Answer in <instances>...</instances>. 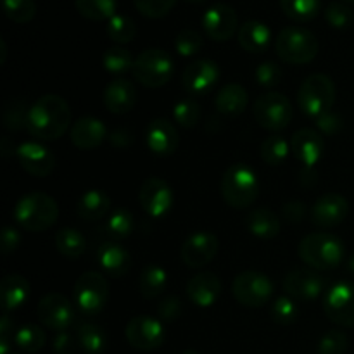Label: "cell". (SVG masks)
Segmentation results:
<instances>
[{
    "label": "cell",
    "instance_id": "obj_58",
    "mask_svg": "<svg viewBox=\"0 0 354 354\" xmlns=\"http://www.w3.org/2000/svg\"><path fill=\"white\" fill-rule=\"evenodd\" d=\"M0 48H2V57H0V62H6V55H7V48H6V41L0 40Z\"/></svg>",
    "mask_w": 354,
    "mask_h": 354
},
{
    "label": "cell",
    "instance_id": "obj_63",
    "mask_svg": "<svg viewBox=\"0 0 354 354\" xmlns=\"http://www.w3.org/2000/svg\"><path fill=\"white\" fill-rule=\"evenodd\" d=\"M10 354H21V353H10Z\"/></svg>",
    "mask_w": 354,
    "mask_h": 354
},
{
    "label": "cell",
    "instance_id": "obj_33",
    "mask_svg": "<svg viewBox=\"0 0 354 354\" xmlns=\"http://www.w3.org/2000/svg\"><path fill=\"white\" fill-rule=\"evenodd\" d=\"M76 341L86 354H104L107 349V334L102 327L95 324L78 325L76 328Z\"/></svg>",
    "mask_w": 354,
    "mask_h": 354
},
{
    "label": "cell",
    "instance_id": "obj_37",
    "mask_svg": "<svg viewBox=\"0 0 354 354\" xmlns=\"http://www.w3.org/2000/svg\"><path fill=\"white\" fill-rule=\"evenodd\" d=\"M75 6L83 17L90 21H109L116 16V0H75Z\"/></svg>",
    "mask_w": 354,
    "mask_h": 354
},
{
    "label": "cell",
    "instance_id": "obj_34",
    "mask_svg": "<svg viewBox=\"0 0 354 354\" xmlns=\"http://www.w3.org/2000/svg\"><path fill=\"white\" fill-rule=\"evenodd\" d=\"M55 249L61 252L64 258L78 259L85 252L86 241L83 234L76 228H62L55 234Z\"/></svg>",
    "mask_w": 354,
    "mask_h": 354
},
{
    "label": "cell",
    "instance_id": "obj_52",
    "mask_svg": "<svg viewBox=\"0 0 354 354\" xmlns=\"http://www.w3.org/2000/svg\"><path fill=\"white\" fill-rule=\"evenodd\" d=\"M14 322L10 320L9 313H3L0 320V354H10V344H14Z\"/></svg>",
    "mask_w": 354,
    "mask_h": 354
},
{
    "label": "cell",
    "instance_id": "obj_8",
    "mask_svg": "<svg viewBox=\"0 0 354 354\" xmlns=\"http://www.w3.org/2000/svg\"><path fill=\"white\" fill-rule=\"evenodd\" d=\"M73 297L78 311L85 317H95L109 299V286L100 272H85L78 277L73 289Z\"/></svg>",
    "mask_w": 354,
    "mask_h": 354
},
{
    "label": "cell",
    "instance_id": "obj_39",
    "mask_svg": "<svg viewBox=\"0 0 354 354\" xmlns=\"http://www.w3.org/2000/svg\"><path fill=\"white\" fill-rule=\"evenodd\" d=\"M133 64L135 59L128 48L116 45V47H111L104 52L102 66L111 75H124V73L133 69Z\"/></svg>",
    "mask_w": 354,
    "mask_h": 354
},
{
    "label": "cell",
    "instance_id": "obj_35",
    "mask_svg": "<svg viewBox=\"0 0 354 354\" xmlns=\"http://www.w3.org/2000/svg\"><path fill=\"white\" fill-rule=\"evenodd\" d=\"M47 342V335L41 330V327L33 324L23 325L16 330V335H14V346L19 348L23 353L35 354L40 351L41 348Z\"/></svg>",
    "mask_w": 354,
    "mask_h": 354
},
{
    "label": "cell",
    "instance_id": "obj_13",
    "mask_svg": "<svg viewBox=\"0 0 354 354\" xmlns=\"http://www.w3.org/2000/svg\"><path fill=\"white\" fill-rule=\"evenodd\" d=\"M220 241L211 232H196L183 241L180 248V258L189 268H203L209 265L218 254Z\"/></svg>",
    "mask_w": 354,
    "mask_h": 354
},
{
    "label": "cell",
    "instance_id": "obj_17",
    "mask_svg": "<svg viewBox=\"0 0 354 354\" xmlns=\"http://www.w3.org/2000/svg\"><path fill=\"white\" fill-rule=\"evenodd\" d=\"M16 156L21 168L31 176L45 178V176L52 175V171L55 169L54 152H52L47 145L41 144V142H23V144L16 149Z\"/></svg>",
    "mask_w": 354,
    "mask_h": 354
},
{
    "label": "cell",
    "instance_id": "obj_6",
    "mask_svg": "<svg viewBox=\"0 0 354 354\" xmlns=\"http://www.w3.org/2000/svg\"><path fill=\"white\" fill-rule=\"evenodd\" d=\"M297 102L301 111L310 118H318L328 113L335 102V85L330 76L313 73L299 86Z\"/></svg>",
    "mask_w": 354,
    "mask_h": 354
},
{
    "label": "cell",
    "instance_id": "obj_49",
    "mask_svg": "<svg viewBox=\"0 0 354 354\" xmlns=\"http://www.w3.org/2000/svg\"><path fill=\"white\" fill-rule=\"evenodd\" d=\"M256 82H258V85L265 86V88H273V86L282 82V69L272 61L261 62L256 68Z\"/></svg>",
    "mask_w": 354,
    "mask_h": 354
},
{
    "label": "cell",
    "instance_id": "obj_29",
    "mask_svg": "<svg viewBox=\"0 0 354 354\" xmlns=\"http://www.w3.org/2000/svg\"><path fill=\"white\" fill-rule=\"evenodd\" d=\"M249 97L244 86L241 83H227L221 86L218 92L214 106H216L218 113L225 114V116H241L245 109H248Z\"/></svg>",
    "mask_w": 354,
    "mask_h": 354
},
{
    "label": "cell",
    "instance_id": "obj_57",
    "mask_svg": "<svg viewBox=\"0 0 354 354\" xmlns=\"http://www.w3.org/2000/svg\"><path fill=\"white\" fill-rule=\"evenodd\" d=\"M111 142H113L116 147H127V145H130L131 142V137L130 133H128L127 130H123V128H120V130H114L113 133H111Z\"/></svg>",
    "mask_w": 354,
    "mask_h": 354
},
{
    "label": "cell",
    "instance_id": "obj_46",
    "mask_svg": "<svg viewBox=\"0 0 354 354\" xmlns=\"http://www.w3.org/2000/svg\"><path fill=\"white\" fill-rule=\"evenodd\" d=\"M349 339L342 330H328L318 341V354H344L348 351Z\"/></svg>",
    "mask_w": 354,
    "mask_h": 354
},
{
    "label": "cell",
    "instance_id": "obj_24",
    "mask_svg": "<svg viewBox=\"0 0 354 354\" xmlns=\"http://www.w3.org/2000/svg\"><path fill=\"white\" fill-rule=\"evenodd\" d=\"M137 88L127 78L113 80L104 90V106L109 113L118 114V116L130 113L135 104H137Z\"/></svg>",
    "mask_w": 354,
    "mask_h": 354
},
{
    "label": "cell",
    "instance_id": "obj_19",
    "mask_svg": "<svg viewBox=\"0 0 354 354\" xmlns=\"http://www.w3.org/2000/svg\"><path fill=\"white\" fill-rule=\"evenodd\" d=\"M287 296L296 301H315L325 289V282L317 270L297 268L287 273L282 282Z\"/></svg>",
    "mask_w": 354,
    "mask_h": 354
},
{
    "label": "cell",
    "instance_id": "obj_9",
    "mask_svg": "<svg viewBox=\"0 0 354 354\" xmlns=\"http://www.w3.org/2000/svg\"><path fill=\"white\" fill-rule=\"evenodd\" d=\"M252 114L259 127L268 131H282L292 120V104L283 93L268 92L256 99Z\"/></svg>",
    "mask_w": 354,
    "mask_h": 354
},
{
    "label": "cell",
    "instance_id": "obj_56",
    "mask_svg": "<svg viewBox=\"0 0 354 354\" xmlns=\"http://www.w3.org/2000/svg\"><path fill=\"white\" fill-rule=\"evenodd\" d=\"M304 214H306V207L299 201H290L283 206V216H286V220L294 221V223L303 220Z\"/></svg>",
    "mask_w": 354,
    "mask_h": 354
},
{
    "label": "cell",
    "instance_id": "obj_27",
    "mask_svg": "<svg viewBox=\"0 0 354 354\" xmlns=\"http://www.w3.org/2000/svg\"><path fill=\"white\" fill-rule=\"evenodd\" d=\"M30 297V282L19 273L6 275L0 282V304L3 313L17 310Z\"/></svg>",
    "mask_w": 354,
    "mask_h": 354
},
{
    "label": "cell",
    "instance_id": "obj_31",
    "mask_svg": "<svg viewBox=\"0 0 354 354\" xmlns=\"http://www.w3.org/2000/svg\"><path fill=\"white\" fill-rule=\"evenodd\" d=\"M245 227L254 237L268 241L280 234V220L273 211L266 207H256L245 218Z\"/></svg>",
    "mask_w": 354,
    "mask_h": 354
},
{
    "label": "cell",
    "instance_id": "obj_1",
    "mask_svg": "<svg viewBox=\"0 0 354 354\" xmlns=\"http://www.w3.org/2000/svg\"><path fill=\"white\" fill-rule=\"evenodd\" d=\"M69 123H71L69 104L55 93L41 95L28 109L26 130L37 140H57L68 131Z\"/></svg>",
    "mask_w": 354,
    "mask_h": 354
},
{
    "label": "cell",
    "instance_id": "obj_40",
    "mask_svg": "<svg viewBox=\"0 0 354 354\" xmlns=\"http://www.w3.org/2000/svg\"><path fill=\"white\" fill-rule=\"evenodd\" d=\"M106 230L107 234H109L113 239H116V241L128 239L135 230L133 214H131L128 209H123V207L114 209L113 213H111V216L107 218Z\"/></svg>",
    "mask_w": 354,
    "mask_h": 354
},
{
    "label": "cell",
    "instance_id": "obj_32",
    "mask_svg": "<svg viewBox=\"0 0 354 354\" xmlns=\"http://www.w3.org/2000/svg\"><path fill=\"white\" fill-rule=\"evenodd\" d=\"M168 283V273L159 265H147L138 279V290L145 299H156L161 296Z\"/></svg>",
    "mask_w": 354,
    "mask_h": 354
},
{
    "label": "cell",
    "instance_id": "obj_44",
    "mask_svg": "<svg viewBox=\"0 0 354 354\" xmlns=\"http://www.w3.org/2000/svg\"><path fill=\"white\" fill-rule=\"evenodd\" d=\"M173 118L175 123L182 128H194L201 120V106L194 99H182L173 107Z\"/></svg>",
    "mask_w": 354,
    "mask_h": 354
},
{
    "label": "cell",
    "instance_id": "obj_14",
    "mask_svg": "<svg viewBox=\"0 0 354 354\" xmlns=\"http://www.w3.org/2000/svg\"><path fill=\"white\" fill-rule=\"evenodd\" d=\"M37 315L41 324L54 332L68 330L75 320V306L66 296L50 292L40 299L37 306Z\"/></svg>",
    "mask_w": 354,
    "mask_h": 354
},
{
    "label": "cell",
    "instance_id": "obj_18",
    "mask_svg": "<svg viewBox=\"0 0 354 354\" xmlns=\"http://www.w3.org/2000/svg\"><path fill=\"white\" fill-rule=\"evenodd\" d=\"M239 19L234 7L228 3H214L204 12L203 28L214 41H227L239 33Z\"/></svg>",
    "mask_w": 354,
    "mask_h": 354
},
{
    "label": "cell",
    "instance_id": "obj_45",
    "mask_svg": "<svg viewBox=\"0 0 354 354\" xmlns=\"http://www.w3.org/2000/svg\"><path fill=\"white\" fill-rule=\"evenodd\" d=\"M325 19H327L328 26L335 28V30H348L354 23V12L346 3L332 2L325 9Z\"/></svg>",
    "mask_w": 354,
    "mask_h": 354
},
{
    "label": "cell",
    "instance_id": "obj_15",
    "mask_svg": "<svg viewBox=\"0 0 354 354\" xmlns=\"http://www.w3.org/2000/svg\"><path fill=\"white\" fill-rule=\"evenodd\" d=\"M220 66L211 59H196L182 73V86L189 95H206L220 80Z\"/></svg>",
    "mask_w": 354,
    "mask_h": 354
},
{
    "label": "cell",
    "instance_id": "obj_38",
    "mask_svg": "<svg viewBox=\"0 0 354 354\" xmlns=\"http://www.w3.org/2000/svg\"><path fill=\"white\" fill-rule=\"evenodd\" d=\"M320 0H280L283 14L297 23L313 21L320 12Z\"/></svg>",
    "mask_w": 354,
    "mask_h": 354
},
{
    "label": "cell",
    "instance_id": "obj_41",
    "mask_svg": "<svg viewBox=\"0 0 354 354\" xmlns=\"http://www.w3.org/2000/svg\"><path fill=\"white\" fill-rule=\"evenodd\" d=\"M106 31L107 37L116 44H128L137 35V24L133 23L131 17L124 16V14H116L107 21Z\"/></svg>",
    "mask_w": 354,
    "mask_h": 354
},
{
    "label": "cell",
    "instance_id": "obj_22",
    "mask_svg": "<svg viewBox=\"0 0 354 354\" xmlns=\"http://www.w3.org/2000/svg\"><path fill=\"white\" fill-rule=\"evenodd\" d=\"M324 138L317 130L301 128L290 138V152L306 168L317 165L324 154Z\"/></svg>",
    "mask_w": 354,
    "mask_h": 354
},
{
    "label": "cell",
    "instance_id": "obj_12",
    "mask_svg": "<svg viewBox=\"0 0 354 354\" xmlns=\"http://www.w3.org/2000/svg\"><path fill=\"white\" fill-rule=\"evenodd\" d=\"M324 311L339 327L354 328V283H334L324 296Z\"/></svg>",
    "mask_w": 354,
    "mask_h": 354
},
{
    "label": "cell",
    "instance_id": "obj_43",
    "mask_svg": "<svg viewBox=\"0 0 354 354\" xmlns=\"http://www.w3.org/2000/svg\"><path fill=\"white\" fill-rule=\"evenodd\" d=\"M270 313H272L273 322L279 325H290L299 317V304L290 296H280L272 303Z\"/></svg>",
    "mask_w": 354,
    "mask_h": 354
},
{
    "label": "cell",
    "instance_id": "obj_54",
    "mask_svg": "<svg viewBox=\"0 0 354 354\" xmlns=\"http://www.w3.org/2000/svg\"><path fill=\"white\" fill-rule=\"evenodd\" d=\"M76 344L78 341H75V337L68 330L55 332V335L52 337V351L55 354H73Z\"/></svg>",
    "mask_w": 354,
    "mask_h": 354
},
{
    "label": "cell",
    "instance_id": "obj_21",
    "mask_svg": "<svg viewBox=\"0 0 354 354\" xmlns=\"http://www.w3.org/2000/svg\"><path fill=\"white\" fill-rule=\"evenodd\" d=\"M223 283L214 273H197L187 282L185 292L190 303L199 308H211L218 303Z\"/></svg>",
    "mask_w": 354,
    "mask_h": 354
},
{
    "label": "cell",
    "instance_id": "obj_16",
    "mask_svg": "<svg viewBox=\"0 0 354 354\" xmlns=\"http://www.w3.org/2000/svg\"><path fill=\"white\" fill-rule=\"evenodd\" d=\"M138 203L147 216L159 220V218L166 216L173 206L171 187L165 180L151 176L142 183L140 192H138Z\"/></svg>",
    "mask_w": 354,
    "mask_h": 354
},
{
    "label": "cell",
    "instance_id": "obj_20",
    "mask_svg": "<svg viewBox=\"0 0 354 354\" xmlns=\"http://www.w3.org/2000/svg\"><path fill=\"white\" fill-rule=\"evenodd\" d=\"M349 203L344 196L335 192L324 194L320 199L315 203L311 209V218L313 223L322 228H332L341 225L348 218Z\"/></svg>",
    "mask_w": 354,
    "mask_h": 354
},
{
    "label": "cell",
    "instance_id": "obj_59",
    "mask_svg": "<svg viewBox=\"0 0 354 354\" xmlns=\"http://www.w3.org/2000/svg\"><path fill=\"white\" fill-rule=\"evenodd\" d=\"M348 270L354 275V254L351 256V258H349V261H348Z\"/></svg>",
    "mask_w": 354,
    "mask_h": 354
},
{
    "label": "cell",
    "instance_id": "obj_5",
    "mask_svg": "<svg viewBox=\"0 0 354 354\" xmlns=\"http://www.w3.org/2000/svg\"><path fill=\"white\" fill-rule=\"evenodd\" d=\"M277 55L289 64H308L320 50L318 38L310 30L299 26L283 28L275 40Z\"/></svg>",
    "mask_w": 354,
    "mask_h": 354
},
{
    "label": "cell",
    "instance_id": "obj_53",
    "mask_svg": "<svg viewBox=\"0 0 354 354\" xmlns=\"http://www.w3.org/2000/svg\"><path fill=\"white\" fill-rule=\"evenodd\" d=\"M315 121H317L318 130H320L324 135H335L342 128L341 116L335 113H332V111H328V113H324L322 116L315 118Z\"/></svg>",
    "mask_w": 354,
    "mask_h": 354
},
{
    "label": "cell",
    "instance_id": "obj_11",
    "mask_svg": "<svg viewBox=\"0 0 354 354\" xmlns=\"http://www.w3.org/2000/svg\"><path fill=\"white\" fill-rule=\"evenodd\" d=\"M128 344L137 351L151 353L162 346L166 339L165 325L159 318L149 317V315H138L128 322L124 328Z\"/></svg>",
    "mask_w": 354,
    "mask_h": 354
},
{
    "label": "cell",
    "instance_id": "obj_51",
    "mask_svg": "<svg viewBox=\"0 0 354 354\" xmlns=\"http://www.w3.org/2000/svg\"><path fill=\"white\" fill-rule=\"evenodd\" d=\"M156 313L161 322H175L182 315V301L176 296H166L159 301Z\"/></svg>",
    "mask_w": 354,
    "mask_h": 354
},
{
    "label": "cell",
    "instance_id": "obj_2",
    "mask_svg": "<svg viewBox=\"0 0 354 354\" xmlns=\"http://www.w3.org/2000/svg\"><path fill=\"white\" fill-rule=\"evenodd\" d=\"M297 252L311 270L327 272V270L337 268L344 261L346 245L335 235L327 234V232H315L299 242Z\"/></svg>",
    "mask_w": 354,
    "mask_h": 354
},
{
    "label": "cell",
    "instance_id": "obj_3",
    "mask_svg": "<svg viewBox=\"0 0 354 354\" xmlns=\"http://www.w3.org/2000/svg\"><path fill=\"white\" fill-rule=\"evenodd\" d=\"M14 221L28 232L48 230L59 218L54 197L45 192H31L21 197L14 206Z\"/></svg>",
    "mask_w": 354,
    "mask_h": 354
},
{
    "label": "cell",
    "instance_id": "obj_62",
    "mask_svg": "<svg viewBox=\"0 0 354 354\" xmlns=\"http://www.w3.org/2000/svg\"><path fill=\"white\" fill-rule=\"evenodd\" d=\"M344 2H349V3H354V0H344Z\"/></svg>",
    "mask_w": 354,
    "mask_h": 354
},
{
    "label": "cell",
    "instance_id": "obj_25",
    "mask_svg": "<svg viewBox=\"0 0 354 354\" xmlns=\"http://www.w3.org/2000/svg\"><path fill=\"white\" fill-rule=\"evenodd\" d=\"M107 137L106 124L92 116H83L71 124L69 138L82 151L97 149Z\"/></svg>",
    "mask_w": 354,
    "mask_h": 354
},
{
    "label": "cell",
    "instance_id": "obj_61",
    "mask_svg": "<svg viewBox=\"0 0 354 354\" xmlns=\"http://www.w3.org/2000/svg\"><path fill=\"white\" fill-rule=\"evenodd\" d=\"M182 354H199L197 351H194V349H185Z\"/></svg>",
    "mask_w": 354,
    "mask_h": 354
},
{
    "label": "cell",
    "instance_id": "obj_4",
    "mask_svg": "<svg viewBox=\"0 0 354 354\" xmlns=\"http://www.w3.org/2000/svg\"><path fill=\"white\" fill-rule=\"evenodd\" d=\"M221 197L234 209L252 206L259 196V180L251 166L244 162L232 165L220 183Z\"/></svg>",
    "mask_w": 354,
    "mask_h": 354
},
{
    "label": "cell",
    "instance_id": "obj_30",
    "mask_svg": "<svg viewBox=\"0 0 354 354\" xmlns=\"http://www.w3.org/2000/svg\"><path fill=\"white\" fill-rule=\"evenodd\" d=\"M111 209V197L104 190L90 189L80 197L76 213L85 221L102 220Z\"/></svg>",
    "mask_w": 354,
    "mask_h": 354
},
{
    "label": "cell",
    "instance_id": "obj_50",
    "mask_svg": "<svg viewBox=\"0 0 354 354\" xmlns=\"http://www.w3.org/2000/svg\"><path fill=\"white\" fill-rule=\"evenodd\" d=\"M26 116L28 109L24 106L23 100H12L10 106L6 107V114H3V124L9 130H19V128H26Z\"/></svg>",
    "mask_w": 354,
    "mask_h": 354
},
{
    "label": "cell",
    "instance_id": "obj_60",
    "mask_svg": "<svg viewBox=\"0 0 354 354\" xmlns=\"http://www.w3.org/2000/svg\"><path fill=\"white\" fill-rule=\"evenodd\" d=\"M185 2H189V3H203V2H206V0H185Z\"/></svg>",
    "mask_w": 354,
    "mask_h": 354
},
{
    "label": "cell",
    "instance_id": "obj_55",
    "mask_svg": "<svg viewBox=\"0 0 354 354\" xmlns=\"http://www.w3.org/2000/svg\"><path fill=\"white\" fill-rule=\"evenodd\" d=\"M2 252L3 254H12V252L17 251L21 244V235L19 232L14 227H6L2 232Z\"/></svg>",
    "mask_w": 354,
    "mask_h": 354
},
{
    "label": "cell",
    "instance_id": "obj_48",
    "mask_svg": "<svg viewBox=\"0 0 354 354\" xmlns=\"http://www.w3.org/2000/svg\"><path fill=\"white\" fill-rule=\"evenodd\" d=\"M133 3L142 16L159 19V17H165L175 7L176 0H133Z\"/></svg>",
    "mask_w": 354,
    "mask_h": 354
},
{
    "label": "cell",
    "instance_id": "obj_36",
    "mask_svg": "<svg viewBox=\"0 0 354 354\" xmlns=\"http://www.w3.org/2000/svg\"><path fill=\"white\" fill-rule=\"evenodd\" d=\"M290 154V142L282 135H270L261 144V159L268 166H280Z\"/></svg>",
    "mask_w": 354,
    "mask_h": 354
},
{
    "label": "cell",
    "instance_id": "obj_7",
    "mask_svg": "<svg viewBox=\"0 0 354 354\" xmlns=\"http://www.w3.org/2000/svg\"><path fill=\"white\" fill-rule=\"evenodd\" d=\"M133 78L147 88L165 86L175 75V62L168 52L161 48H147L135 59Z\"/></svg>",
    "mask_w": 354,
    "mask_h": 354
},
{
    "label": "cell",
    "instance_id": "obj_26",
    "mask_svg": "<svg viewBox=\"0 0 354 354\" xmlns=\"http://www.w3.org/2000/svg\"><path fill=\"white\" fill-rule=\"evenodd\" d=\"M97 261H99L102 272L111 279H121V277L128 275V272L131 270L130 252L114 242H107L99 249Z\"/></svg>",
    "mask_w": 354,
    "mask_h": 354
},
{
    "label": "cell",
    "instance_id": "obj_42",
    "mask_svg": "<svg viewBox=\"0 0 354 354\" xmlns=\"http://www.w3.org/2000/svg\"><path fill=\"white\" fill-rule=\"evenodd\" d=\"M2 7L6 16L17 24L30 23L37 14L35 0H2Z\"/></svg>",
    "mask_w": 354,
    "mask_h": 354
},
{
    "label": "cell",
    "instance_id": "obj_28",
    "mask_svg": "<svg viewBox=\"0 0 354 354\" xmlns=\"http://www.w3.org/2000/svg\"><path fill=\"white\" fill-rule=\"evenodd\" d=\"M239 45L249 54H263L272 44V31L265 23L245 21L237 33Z\"/></svg>",
    "mask_w": 354,
    "mask_h": 354
},
{
    "label": "cell",
    "instance_id": "obj_23",
    "mask_svg": "<svg viewBox=\"0 0 354 354\" xmlns=\"http://www.w3.org/2000/svg\"><path fill=\"white\" fill-rule=\"evenodd\" d=\"M145 140H147V147L158 156H171L180 145L175 124L165 118H158L149 123Z\"/></svg>",
    "mask_w": 354,
    "mask_h": 354
},
{
    "label": "cell",
    "instance_id": "obj_47",
    "mask_svg": "<svg viewBox=\"0 0 354 354\" xmlns=\"http://www.w3.org/2000/svg\"><path fill=\"white\" fill-rule=\"evenodd\" d=\"M175 48L182 57H192L203 48V37L196 30H182L176 35Z\"/></svg>",
    "mask_w": 354,
    "mask_h": 354
},
{
    "label": "cell",
    "instance_id": "obj_10",
    "mask_svg": "<svg viewBox=\"0 0 354 354\" xmlns=\"http://www.w3.org/2000/svg\"><path fill=\"white\" fill-rule=\"evenodd\" d=\"M232 294L245 308H261L273 297V282L259 272H242L232 283Z\"/></svg>",
    "mask_w": 354,
    "mask_h": 354
}]
</instances>
